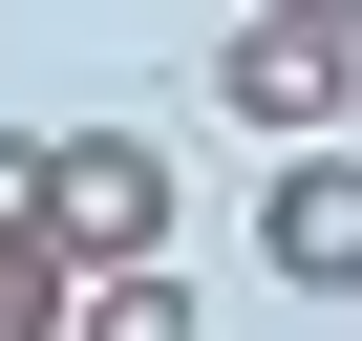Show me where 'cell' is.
<instances>
[{
    "label": "cell",
    "instance_id": "cell-1",
    "mask_svg": "<svg viewBox=\"0 0 362 341\" xmlns=\"http://www.w3.org/2000/svg\"><path fill=\"white\" fill-rule=\"evenodd\" d=\"M214 107L256 128V149H341V107H362V43H320V22H214Z\"/></svg>",
    "mask_w": 362,
    "mask_h": 341
},
{
    "label": "cell",
    "instance_id": "cell-2",
    "mask_svg": "<svg viewBox=\"0 0 362 341\" xmlns=\"http://www.w3.org/2000/svg\"><path fill=\"white\" fill-rule=\"evenodd\" d=\"M0 341H86V235H64V128H0Z\"/></svg>",
    "mask_w": 362,
    "mask_h": 341
},
{
    "label": "cell",
    "instance_id": "cell-3",
    "mask_svg": "<svg viewBox=\"0 0 362 341\" xmlns=\"http://www.w3.org/2000/svg\"><path fill=\"white\" fill-rule=\"evenodd\" d=\"M256 277H277V299H362V149H277V192H256Z\"/></svg>",
    "mask_w": 362,
    "mask_h": 341
},
{
    "label": "cell",
    "instance_id": "cell-4",
    "mask_svg": "<svg viewBox=\"0 0 362 341\" xmlns=\"http://www.w3.org/2000/svg\"><path fill=\"white\" fill-rule=\"evenodd\" d=\"M64 235H86V277L170 256V149L149 128H64Z\"/></svg>",
    "mask_w": 362,
    "mask_h": 341
},
{
    "label": "cell",
    "instance_id": "cell-5",
    "mask_svg": "<svg viewBox=\"0 0 362 341\" xmlns=\"http://www.w3.org/2000/svg\"><path fill=\"white\" fill-rule=\"evenodd\" d=\"M86 341H214V320H192L170 256H128V277H86Z\"/></svg>",
    "mask_w": 362,
    "mask_h": 341
},
{
    "label": "cell",
    "instance_id": "cell-6",
    "mask_svg": "<svg viewBox=\"0 0 362 341\" xmlns=\"http://www.w3.org/2000/svg\"><path fill=\"white\" fill-rule=\"evenodd\" d=\"M256 22H320V43H362V0H256Z\"/></svg>",
    "mask_w": 362,
    "mask_h": 341
}]
</instances>
